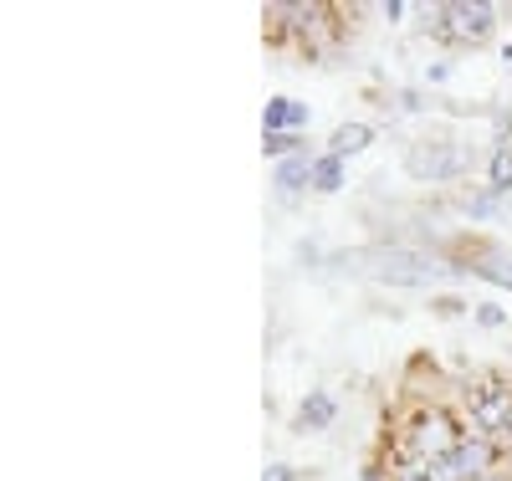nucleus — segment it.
<instances>
[{"label": "nucleus", "mask_w": 512, "mask_h": 481, "mask_svg": "<svg viewBox=\"0 0 512 481\" xmlns=\"http://www.w3.org/2000/svg\"><path fill=\"white\" fill-rule=\"evenodd\" d=\"M477 318H482V323H487V328H497V323H502V308H492V302H487V308H482V313H477Z\"/></svg>", "instance_id": "f3484780"}, {"label": "nucleus", "mask_w": 512, "mask_h": 481, "mask_svg": "<svg viewBox=\"0 0 512 481\" xmlns=\"http://www.w3.org/2000/svg\"><path fill=\"white\" fill-rule=\"evenodd\" d=\"M313 190H323V195L344 190V159H338V154H318V164H313Z\"/></svg>", "instance_id": "f8f14e48"}, {"label": "nucleus", "mask_w": 512, "mask_h": 481, "mask_svg": "<svg viewBox=\"0 0 512 481\" xmlns=\"http://www.w3.org/2000/svg\"><path fill=\"white\" fill-rule=\"evenodd\" d=\"M313 164H318V159H313L308 149H303V154H292V159H282V164H277V180H272V185H277L282 195H292V190L313 185Z\"/></svg>", "instance_id": "0eeeda50"}, {"label": "nucleus", "mask_w": 512, "mask_h": 481, "mask_svg": "<svg viewBox=\"0 0 512 481\" xmlns=\"http://www.w3.org/2000/svg\"><path fill=\"white\" fill-rule=\"evenodd\" d=\"M410 446H415L420 456L441 461V456H451V451L461 446V435H456V425H451V415H446V410H431V415H420V420H415Z\"/></svg>", "instance_id": "39448f33"}, {"label": "nucleus", "mask_w": 512, "mask_h": 481, "mask_svg": "<svg viewBox=\"0 0 512 481\" xmlns=\"http://www.w3.org/2000/svg\"><path fill=\"white\" fill-rule=\"evenodd\" d=\"M272 159H292V154H303L297 149V134H267V144H262Z\"/></svg>", "instance_id": "4468645a"}, {"label": "nucleus", "mask_w": 512, "mask_h": 481, "mask_svg": "<svg viewBox=\"0 0 512 481\" xmlns=\"http://www.w3.org/2000/svg\"><path fill=\"white\" fill-rule=\"evenodd\" d=\"M425 16H431L436 36H451V41H487L492 21H497V11L487 6V0H451V6H436Z\"/></svg>", "instance_id": "f03ea898"}, {"label": "nucleus", "mask_w": 512, "mask_h": 481, "mask_svg": "<svg viewBox=\"0 0 512 481\" xmlns=\"http://www.w3.org/2000/svg\"><path fill=\"white\" fill-rule=\"evenodd\" d=\"M349 261H354L359 272H369L379 282H395V287H431V282H441V277L456 272V267H446L441 256L415 251V246H364V251L344 256V267H349Z\"/></svg>", "instance_id": "f257e3e1"}, {"label": "nucleus", "mask_w": 512, "mask_h": 481, "mask_svg": "<svg viewBox=\"0 0 512 481\" xmlns=\"http://www.w3.org/2000/svg\"><path fill=\"white\" fill-rule=\"evenodd\" d=\"M333 415H338L333 395H328V389H313V395L303 400V410H297V430H328Z\"/></svg>", "instance_id": "6e6552de"}, {"label": "nucleus", "mask_w": 512, "mask_h": 481, "mask_svg": "<svg viewBox=\"0 0 512 481\" xmlns=\"http://www.w3.org/2000/svg\"><path fill=\"white\" fill-rule=\"evenodd\" d=\"M369 139H374V128L369 123H338L333 128V149L328 154H338V159H349V154H359V149H369Z\"/></svg>", "instance_id": "9b49d317"}, {"label": "nucleus", "mask_w": 512, "mask_h": 481, "mask_svg": "<svg viewBox=\"0 0 512 481\" xmlns=\"http://www.w3.org/2000/svg\"><path fill=\"white\" fill-rule=\"evenodd\" d=\"M405 169L415 174V180H451V174H461V149L446 144V139H420L405 149Z\"/></svg>", "instance_id": "20e7f679"}, {"label": "nucleus", "mask_w": 512, "mask_h": 481, "mask_svg": "<svg viewBox=\"0 0 512 481\" xmlns=\"http://www.w3.org/2000/svg\"><path fill=\"white\" fill-rule=\"evenodd\" d=\"M395 481H436V476H431V466H410V471H400Z\"/></svg>", "instance_id": "2eb2a0df"}, {"label": "nucleus", "mask_w": 512, "mask_h": 481, "mask_svg": "<svg viewBox=\"0 0 512 481\" xmlns=\"http://www.w3.org/2000/svg\"><path fill=\"white\" fill-rule=\"evenodd\" d=\"M297 123H308V108L303 103H292V98H272L267 103V118H262L267 134H292Z\"/></svg>", "instance_id": "1a4fd4ad"}, {"label": "nucleus", "mask_w": 512, "mask_h": 481, "mask_svg": "<svg viewBox=\"0 0 512 481\" xmlns=\"http://www.w3.org/2000/svg\"><path fill=\"white\" fill-rule=\"evenodd\" d=\"M436 481H482L492 476V441L487 435H461V446L441 461H431Z\"/></svg>", "instance_id": "7ed1b4c3"}, {"label": "nucleus", "mask_w": 512, "mask_h": 481, "mask_svg": "<svg viewBox=\"0 0 512 481\" xmlns=\"http://www.w3.org/2000/svg\"><path fill=\"white\" fill-rule=\"evenodd\" d=\"M262 481H297V471H292V466H267Z\"/></svg>", "instance_id": "dca6fc26"}, {"label": "nucleus", "mask_w": 512, "mask_h": 481, "mask_svg": "<svg viewBox=\"0 0 512 481\" xmlns=\"http://www.w3.org/2000/svg\"><path fill=\"white\" fill-rule=\"evenodd\" d=\"M472 272H477V277H487V282H497V287H512V251H502V246L477 251Z\"/></svg>", "instance_id": "9d476101"}, {"label": "nucleus", "mask_w": 512, "mask_h": 481, "mask_svg": "<svg viewBox=\"0 0 512 481\" xmlns=\"http://www.w3.org/2000/svg\"><path fill=\"white\" fill-rule=\"evenodd\" d=\"M512 425V389L507 384H487L472 395V435H492Z\"/></svg>", "instance_id": "423d86ee"}, {"label": "nucleus", "mask_w": 512, "mask_h": 481, "mask_svg": "<svg viewBox=\"0 0 512 481\" xmlns=\"http://www.w3.org/2000/svg\"><path fill=\"white\" fill-rule=\"evenodd\" d=\"M512 190V144L502 139L492 149V195H507Z\"/></svg>", "instance_id": "ddd939ff"}, {"label": "nucleus", "mask_w": 512, "mask_h": 481, "mask_svg": "<svg viewBox=\"0 0 512 481\" xmlns=\"http://www.w3.org/2000/svg\"><path fill=\"white\" fill-rule=\"evenodd\" d=\"M482 481H512V476H502V471H492V476H482Z\"/></svg>", "instance_id": "a211bd4d"}]
</instances>
